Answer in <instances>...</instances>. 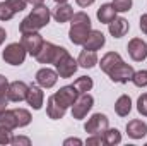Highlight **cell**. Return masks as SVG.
Segmentation results:
<instances>
[{"mask_svg": "<svg viewBox=\"0 0 147 146\" xmlns=\"http://www.w3.org/2000/svg\"><path fill=\"white\" fill-rule=\"evenodd\" d=\"M43 2H45V0H28V3H33L34 7H36V5H41Z\"/></svg>", "mask_w": 147, "mask_h": 146, "instance_id": "cell-42", "label": "cell"}, {"mask_svg": "<svg viewBox=\"0 0 147 146\" xmlns=\"http://www.w3.org/2000/svg\"><path fill=\"white\" fill-rule=\"evenodd\" d=\"M50 17H51V14H50V9L46 5H43V3L36 5L31 10V14L21 21L19 29H21V33H34V31H39L41 28H45L50 23Z\"/></svg>", "mask_w": 147, "mask_h": 146, "instance_id": "cell-1", "label": "cell"}, {"mask_svg": "<svg viewBox=\"0 0 147 146\" xmlns=\"http://www.w3.org/2000/svg\"><path fill=\"white\" fill-rule=\"evenodd\" d=\"M7 91H9V81H7L5 76L0 74V98L7 96Z\"/></svg>", "mask_w": 147, "mask_h": 146, "instance_id": "cell-35", "label": "cell"}, {"mask_svg": "<svg viewBox=\"0 0 147 146\" xmlns=\"http://www.w3.org/2000/svg\"><path fill=\"white\" fill-rule=\"evenodd\" d=\"M26 53L28 52L22 46V43H10L2 52V59L10 65H21L24 62V59H26Z\"/></svg>", "mask_w": 147, "mask_h": 146, "instance_id": "cell-4", "label": "cell"}, {"mask_svg": "<svg viewBox=\"0 0 147 146\" xmlns=\"http://www.w3.org/2000/svg\"><path fill=\"white\" fill-rule=\"evenodd\" d=\"M65 52L67 50L63 46H57V45H53L50 41H45L43 46H41V50L38 52L36 60L39 64H55Z\"/></svg>", "mask_w": 147, "mask_h": 146, "instance_id": "cell-3", "label": "cell"}, {"mask_svg": "<svg viewBox=\"0 0 147 146\" xmlns=\"http://www.w3.org/2000/svg\"><path fill=\"white\" fill-rule=\"evenodd\" d=\"M105 43H106V40H105V35H103L101 31H98V29H91L89 36H87V40L84 41L82 46H84L86 50H92V52H96V50L103 48Z\"/></svg>", "mask_w": 147, "mask_h": 146, "instance_id": "cell-14", "label": "cell"}, {"mask_svg": "<svg viewBox=\"0 0 147 146\" xmlns=\"http://www.w3.org/2000/svg\"><path fill=\"white\" fill-rule=\"evenodd\" d=\"M14 113H16V119H17V126H19V127H24V126H28V124L31 122V113H29V110L16 108Z\"/></svg>", "mask_w": 147, "mask_h": 146, "instance_id": "cell-27", "label": "cell"}, {"mask_svg": "<svg viewBox=\"0 0 147 146\" xmlns=\"http://www.w3.org/2000/svg\"><path fill=\"white\" fill-rule=\"evenodd\" d=\"M132 83H134L137 88H144V86H147V71H137V72H134Z\"/></svg>", "mask_w": 147, "mask_h": 146, "instance_id": "cell-28", "label": "cell"}, {"mask_svg": "<svg viewBox=\"0 0 147 146\" xmlns=\"http://www.w3.org/2000/svg\"><path fill=\"white\" fill-rule=\"evenodd\" d=\"M74 86L77 88V91L82 95V93H87V91H91V88H92V79L91 77H87V76H82V77H79L75 83H74Z\"/></svg>", "mask_w": 147, "mask_h": 146, "instance_id": "cell-26", "label": "cell"}, {"mask_svg": "<svg viewBox=\"0 0 147 146\" xmlns=\"http://www.w3.org/2000/svg\"><path fill=\"white\" fill-rule=\"evenodd\" d=\"M7 102H9V98H7V96H3V98H0V113L7 110Z\"/></svg>", "mask_w": 147, "mask_h": 146, "instance_id": "cell-39", "label": "cell"}, {"mask_svg": "<svg viewBox=\"0 0 147 146\" xmlns=\"http://www.w3.org/2000/svg\"><path fill=\"white\" fill-rule=\"evenodd\" d=\"M65 146L69 145H82V141L80 139H77V138H70V139H65V143H63Z\"/></svg>", "mask_w": 147, "mask_h": 146, "instance_id": "cell-40", "label": "cell"}, {"mask_svg": "<svg viewBox=\"0 0 147 146\" xmlns=\"http://www.w3.org/2000/svg\"><path fill=\"white\" fill-rule=\"evenodd\" d=\"M134 72H135L134 67L121 60V62H118L115 67H111L108 71V76H110L111 81H115V83H128V81H132Z\"/></svg>", "mask_w": 147, "mask_h": 146, "instance_id": "cell-7", "label": "cell"}, {"mask_svg": "<svg viewBox=\"0 0 147 146\" xmlns=\"http://www.w3.org/2000/svg\"><path fill=\"white\" fill-rule=\"evenodd\" d=\"M57 3H67V0H55Z\"/></svg>", "mask_w": 147, "mask_h": 146, "instance_id": "cell-43", "label": "cell"}, {"mask_svg": "<svg viewBox=\"0 0 147 146\" xmlns=\"http://www.w3.org/2000/svg\"><path fill=\"white\" fill-rule=\"evenodd\" d=\"M28 89L29 86L22 81H14L9 84V91H7V98L9 102H22L26 100V95H28Z\"/></svg>", "mask_w": 147, "mask_h": 146, "instance_id": "cell-12", "label": "cell"}, {"mask_svg": "<svg viewBox=\"0 0 147 146\" xmlns=\"http://www.w3.org/2000/svg\"><path fill=\"white\" fill-rule=\"evenodd\" d=\"M89 146H94V145H105V139H103V134H92V138H89L86 141Z\"/></svg>", "mask_w": 147, "mask_h": 146, "instance_id": "cell-36", "label": "cell"}, {"mask_svg": "<svg viewBox=\"0 0 147 146\" xmlns=\"http://www.w3.org/2000/svg\"><path fill=\"white\" fill-rule=\"evenodd\" d=\"M7 2V5L17 14V12H21V10H24L26 9V5H28V0H5Z\"/></svg>", "mask_w": 147, "mask_h": 146, "instance_id": "cell-31", "label": "cell"}, {"mask_svg": "<svg viewBox=\"0 0 147 146\" xmlns=\"http://www.w3.org/2000/svg\"><path fill=\"white\" fill-rule=\"evenodd\" d=\"M92 105H94V98L91 95H87V93L79 95V98L75 100V103L72 105V117L77 119V120L84 119L87 115V112L92 108Z\"/></svg>", "mask_w": 147, "mask_h": 146, "instance_id": "cell-8", "label": "cell"}, {"mask_svg": "<svg viewBox=\"0 0 147 146\" xmlns=\"http://www.w3.org/2000/svg\"><path fill=\"white\" fill-rule=\"evenodd\" d=\"M21 43H22V46L26 48V52H28L29 55L36 57L38 52H39L41 46H43V43H45V40H43V36H41L38 31H34V33H22Z\"/></svg>", "mask_w": 147, "mask_h": 146, "instance_id": "cell-9", "label": "cell"}, {"mask_svg": "<svg viewBox=\"0 0 147 146\" xmlns=\"http://www.w3.org/2000/svg\"><path fill=\"white\" fill-rule=\"evenodd\" d=\"M86 132L89 134H103L108 129V117L105 113H94L84 126Z\"/></svg>", "mask_w": 147, "mask_h": 146, "instance_id": "cell-10", "label": "cell"}, {"mask_svg": "<svg viewBox=\"0 0 147 146\" xmlns=\"http://www.w3.org/2000/svg\"><path fill=\"white\" fill-rule=\"evenodd\" d=\"M118 62H121V57H120V53H116V52H108L103 59H101V71L103 72L108 74V71H110L111 67H115Z\"/></svg>", "mask_w": 147, "mask_h": 146, "instance_id": "cell-23", "label": "cell"}, {"mask_svg": "<svg viewBox=\"0 0 147 146\" xmlns=\"http://www.w3.org/2000/svg\"><path fill=\"white\" fill-rule=\"evenodd\" d=\"M10 129H7L5 126H0V145H9L10 143Z\"/></svg>", "mask_w": 147, "mask_h": 146, "instance_id": "cell-33", "label": "cell"}, {"mask_svg": "<svg viewBox=\"0 0 147 146\" xmlns=\"http://www.w3.org/2000/svg\"><path fill=\"white\" fill-rule=\"evenodd\" d=\"M128 55L135 60V62H142L147 59V43L140 38H134L128 41Z\"/></svg>", "mask_w": 147, "mask_h": 146, "instance_id": "cell-11", "label": "cell"}, {"mask_svg": "<svg viewBox=\"0 0 147 146\" xmlns=\"http://www.w3.org/2000/svg\"><path fill=\"white\" fill-rule=\"evenodd\" d=\"M140 29H142L144 35H147V14H144L140 17Z\"/></svg>", "mask_w": 147, "mask_h": 146, "instance_id": "cell-37", "label": "cell"}, {"mask_svg": "<svg viewBox=\"0 0 147 146\" xmlns=\"http://www.w3.org/2000/svg\"><path fill=\"white\" fill-rule=\"evenodd\" d=\"M103 139H105V145L108 146H115L121 143V134L118 129H106L103 132Z\"/></svg>", "mask_w": 147, "mask_h": 146, "instance_id": "cell-25", "label": "cell"}, {"mask_svg": "<svg viewBox=\"0 0 147 146\" xmlns=\"http://www.w3.org/2000/svg\"><path fill=\"white\" fill-rule=\"evenodd\" d=\"M72 24H70V31H69V38L74 45H84V41L87 40L89 33H91V19L86 12H77L72 16Z\"/></svg>", "mask_w": 147, "mask_h": 146, "instance_id": "cell-2", "label": "cell"}, {"mask_svg": "<svg viewBox=\"0 0 147 146\" xmlns=\"http://www.w3.org/2000/svg\"><path fill=\"white\" fill-rule=\"evenodd\" d=\"M0 126H5L7 129H16V127H19L17 126V119H16V113H14V110H5V112H2L0 113Z\"/></svg>", "mask_w": 147, "mask_h": 146, "instance_id": "cell-24", "label": "cell"}, {"mask_svg": "<svg viewBox=\"0 0 147 146\" xmlns=\"http://www.w3.org/2000/svg\"><path fill=\"white\" fill-rule=\"evenodd\" d=\"M115 17H116V10H115L113 3H103L98 9V19H99V23L110 24L111 21H115Z\"/></svg>", "mask_w": 147, "mask_h": 146, "instance_id": "cell-20", "label": "cell"}, {"mask_svg": "<svg viewBox=\"0 0 147 146\" xmlns=\"http://www.w3.org/2000/svg\"><path fill=\"white\" fill-rule=\"evenodd\" d=\"M137 110H139L140 115L147 117V93L139 96V100H137Z\"/></svg>", "mask_w": 147, "mask_h": 146, "instance_id": "cell-32", "label": "cell"}, {"mask_svg": "<svg viewBox=\"0 0 147 146\" xmlns=\"http://www.w3.org/2000/svg\"><path fill=\"white\" fill-rule=\"evenodd\" d=\"M5 38H7V33H5V29H3V28H0V45L5 41Z\"/></svg>", "mask_w": 147, "mask_h": 146, "instance_id": "cell-41", "label": "cell"}, {"mask_svg": "<svg viewBox=\"0 0 147 146\" xmlns=\"http://www.w3.org/2000/svg\"><path fill=\"white\" fill-rule=\"evenodd\" d=\"M10 145H14V146H19V145L29 146L31 145V139H29V138H24V136H16V138L10 139Z\"/></svg>", "mask_w": 147, "mask_h": 146, "instance_id": "cell-34", "label": "cell"}, {"mask_svg": "<svg viewBox=\"0 0 147 146\" xmlns=\"http://www.w3.org/2000/svg\"><path fill=\"white\" fill-rule=\"evenodd\" d=\"M77 2V5H80V7H89V5H92L96 0H75Z\"/></svg>", "mask_w": 147, "mask_h": 146, "instance_id": "cell-38", "label": "cell"}, {"mask_svg": "<svg viewBox=\"0 0 147 146\" xmlns=\"http://www.w3.org/2000/svg\"><path fill=\"white\" fill-rule=\"evenodd\" d=\"M65 110L62 105H58L55 100H53V96H50L48 98V105H46V113H48V117L50 119H53V120H58V119H63V115H65Z\"/></svg>", "mask_w": 147, "mask_h": 146, "instance_id": "cell-21", "label": "cell"}, {"mask_svg": "<svg viewBox=\"0 0 147 146\" xmlns=\"http://www.w3.org/2000/svg\"><path fill=\"white\" fill-rule=\"evenodd\" d=\"M58 81V72L53 71V69H39L36 72V83L41 86V88H53Z\"/></svg>", "mask_w": 147, "mask_h": 146, "instance_id": "cell-13", "label": "cell"}, {"mask_svg": "<svg viewBox=\"0 0 147 146\" xmlns=\"http://www.w3.org/2000/svg\"><path fill=\"white\" fill-rule=\"evenodd\" d=\"M130 110H132V100H130V96L128 95H121L116 100V103H115V112L120 117H125V115L130 113Z\"/></svg>", "mask_w": 147, "mask_h": 146, "instance_id": "cell-22", "label": "cell"}, {"mask_svg": "<svg viewBox=\"0 0 147 146\" xmlns=\"http://www.w3.org/2000/svg\"><path fill=\"white\" fill-rule=\"evenodd\" d=\"M72 16H74V9L69 3H58V5L53 9V17H55V21L60 23V24L70 21Z\"/></svg>", "mask_w": 147, "mask_h": 146, "instance_id": "cell-18", "label": "cell"}, {"mask_svg": "<svg viewBox=\"0 0 147 146\" xmlns=\"http://www.w3.org/2000/svg\"><path fill=\"white\" fill-rule=\"evenodd\" d=\"M79 91H77V88L70 84V86H63V88H60L55 95H51L53 96V100L58 103V105H62L63 108H69V107H72L74 103H75V100L79 98Z\"/></svg>", "mask_w": 147, "mask_h": 146, "instance_id": "cell-5", "label": "cell"}, {"mask_svg": "<svg viewBox=\"0 0 147 146\" xmlns=\"http://www.w3.org/2000/svg\"><path fill=\"white\" fill-rule=\"evenodd\" d=\"M16 16V12L7 5V2H2L0 3V21H9Z\"/></svg>", "mask_w": 147, "mask_h": 146, "instance_id": "cell-29", "label": "cell"}, {"mask_svg": "<svg viewBox=\"0 0 147 146\" xmlns=\"http://www.w3.org/2000/svg\"><path fill=\"white\" fill-rule=\"evenodd\" d=\"M128 21L123 19V17H115V21H111L108 24V29H110V35L113 38H121L127 35L128 31Z\"/></svg>", "mask_w": 147, "mask_h": 146, "instance_id": "cell-17", "label": "cell"}, {"mask_svg": "<svg viewBox=\"0 0 147 146\" xmlns=\"http://www.w3.org/2000/svg\"><path fill=\"white\" fill-rule=\"evenodd\" d=\"M127 134L132 138V139H142L147 134V124L139 120V119H134L127 124Z\"/></svg>", "mask_w": 147, "mask_h": 146, "instance_id": "cell-16", "label": "cell"}, {"mask_svg": "<svg viewBox=\"0 0 147 146\" xmlns=\"http://www.w3.org/2000/svg\"><path fill=\"white\" fill-rule=\"evenodd\" d=\"M77 64L80 65V67H84V69H91V67H94L96 64H98V55H96V52H92V50H82L80 52V55H79V59H77Z\"/></svg>", "mask_w": 147, "mask_h": 146, "instance_id": "cell-19", "label": "cell"}, {"mask_svg": "<svg viewBox=\"0 0 147 146\" xmlns=\"http://www.w3.org/2000/svg\"><path fill=\"white\" fill-rule=\"evenodd\" d=\"M43 100H45V93L41 91V88L36 84H31L28 89V95H26L28 105H31L34 110H39L43 107Z\"/></svg>", "mask_w": 147, "mask_h": 146, "instance_id": "cell-15", "label": "cell"}, {"mask_svg": "<svg viewBox=\"0 0 147 146\" xmlns=\"http://www.w3.org/2000/svg\"><path fill=\"white\" fill-rule=\"evenodd\" d=\"M113 7L116 12H127L132 9V0H113Z\"/></svg>", "mask_w": 147, "mask_h": 146, "instance_id": "cell-30", "label": "cell"}, {"mask_svg": "<svg viewBox=\"0 0 147 146\" xmlns=\"http://www.w3.org/2000/svg\"><path fill=\"white\" fill-rule=\"evenodd\" d=\"M55 67H57V72H58L60 77L67 79V77H72L74 74H75L79 64H77V60H74V57L69 52H65V53L55 62Z\"/></svg>", "mask_w": 147, "mask_h": 146, "instance_id": "cell-6", "label": "cell"}]
</instances>
